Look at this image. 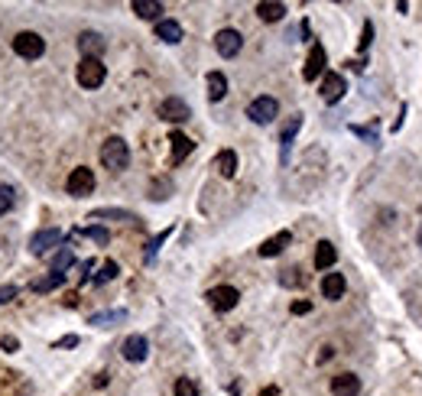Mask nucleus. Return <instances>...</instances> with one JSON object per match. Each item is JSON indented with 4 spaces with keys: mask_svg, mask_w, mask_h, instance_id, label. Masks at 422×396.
I'll return each instance as SVG.
<instances>
[{
    "mask_svg": "<svg viewBox=\"0 0 422 396\" xmlns=\"http://www.w3.org/2000/svg\"><path fill=\"white\" fill-rule=\"evenodd\" d=\"M101 162H104V169L123 172V169H127V162H130V150H127V143H123L121 137H107V140L101 143Z\"/></svg>",
    "mask_w": 422,
    "mask_h": 396,
    "instance_id": "1",
    "label": "nucleus"
},
{
    "mask_svg": "<svg viewBox=\"0 0 422 396\" xmlns=\"http://www.w3.org/2000/svg\"><path fill=\"white\" fill-rule=\"evenodd\" d=\"M75 78H78V85L91 91V88H101V85H104V78H107V68H104L101 59H82V62H78Z\"/></svg>",
    "mask_w": 422,
    "mask_h": 396,
    "instance_id": "2",
    "label": "nucleus"
},
{
    "mask_svg": "<svg viewBox=\"0 0 422 396\" xmlns=\"http://www.w3.org/2000/svg\"><path fill=\"white\" fill-rule=\"evenodd\" d=\"M13 52L20 59H39L46 52V39L39 36V33H33V29H23V33L13 36Z\"/></svg>",
    "mask_w": 422,
    "mask_h": 396,
    "instance_id": "3",
    "label": "nucleus"
},
{
    "mask_svg": "<svg viewBox=\"0 0 422 396\" xmlns=\"http://www.w3.org/2000/svg\"><path fill=\"white\" fill-rule=\"evenodd\" d=\"M66 192L72 198H84L94 192V172L88 169V166H78V169H72V176L66 179Z\"/></svg>",
    "mask_w": 422,
    "mask_h": 396,
    "instance_id": "4",
    "label": "nucleus"
},
{
    "mask_svg": "<svg viewBox=\"0 0 422 396\" xmlns=\"http://www.w3.org/2000/svg\"><path fill=\"white\" fill-rule=\"evenodd\" d=\"M276 114H280V104H276V98H270V95L253 98L250 107H247V117H250L253 123H270V121H276Z\"/></svg>",
    "mask_w": 422,
    "mask_h": 396,
    "instance_id": "5",
    "label": "nucleus"
},
{
    "mask_svg": "<svg viewBox=\"0 0 422 396\" xmlns=\"http://www.w3.org/2000/svg\"><path fill=\"white\" fill-rule=\"evenodd\" d=\"M59 244H62V231H59V227H46V231H36V234L29 237V254L43 257Z\"/></svg>",
    "mask_w": 422,
    "mask_h": 396,
    "instance_id": "6",
    "label": "nucleus"
},
{
    "mask_svg": "<svg viewBox=\"0 0 422 396\" xmlns=\"http://www.w3.org/2000/svg\"><path fill=\"white\" fill-rule=\"evenodd\" d=\"M241 46H244V36H241L237 29H221L215 36L218 56H225V59H234L237 52H241Z\"/></svg>",
    "mask_w": 422,
    "mask_h": 396,
    "instance_id": "7",
    "label": "nucleus"
},
{
    "mask_svg": "<svg viewBox=\"0 0 422 396\" xmlns=\"http://www.w3.org/2000/svg\"><path fill=\"white\" fill-rule=\"evenodd\" d=\"M237 299H241V293H237L234 286H215V289L208 293V302H211L215 312H231L237 305Z\"/></svg>",
    "mask_w": 422,
    "mask_h": 396,
    "instance_id": "8",
    "label": "nucleus"
},
{
    "mask_svg": "<svg viewBox=\"0 0 422 396\" xmlns=\"http://www.w3.org/2000/svg\"><path fill=\"white\" fill-rule=\"evenodd\" d=\"M160 117L169 123H186L188 117H192V111H188V104L182 101V98H166V101L160 104Z\"/></svg>",
    "mask_w": 422,
    "mask_h": 396,
    "instance_id": "9",
    "label": "nucleus"
},
{
    "mask_svg": "<svg viewBox=\"0 0 422 396\" xmlns=\"http://www.w3.org/2000/svg\"><path fill=\"white\" fill-rule=\"evenodd\" d=\"M345 91H347V85L338 72H329V75L322 78V101L325 104H338L341 98H345Z\"/></svg>",
    "mask_w": 422,
    "mask_h": 396,
    "instance_id": "10",
    "label": "nucleus"
},
{
    "mask_svg": "<svg viewBox=\"0 0 422 396\" xmlns=\"http://www.w3.org/2000/svg\"><path fill=\"white\" fill-rule=\"evenodd\" d=\"M322 72H325V49H322V43H312L306 68H302V78H306V82H315Z\"/></svg>",
    "mask_w": 422,
    "mask_h": 396,
    "instance_id": "11",
    "label": "nucleus"
},
{
    "mask_svg": "<svg viewBox=\"0 0 422 396\" xmlns=\"http://www.w3.org/2000/svg\"><path fill=\"white\" fill-rule=\"evenodd\" d=\"M121 354L130 360V364H140V360H146V354H150V341L143 338V335H130V338L123 341Z\"/></svg>",
    "mask_w": 422,
    "mask_h": 396,
    "instance_id": "12",
    "label": "nucleus"
},
{
    "mask_svg": "<svg viewBox=\"0 0 422 396\" xmlns=\"http://www.w3.org/2000/svg\"><path fill=\"white\" fill-rule=\"evenodd\" d=\"M78 49H82V56L84 59H101V52H104V36L101 33H82L78 36Z\"/></svg>",
    "mask_w": 422,
    "mask_h": 396,
    "instance_id": "13",
    "label": "nucleus"
},
{
    "mask_svg": "<svg viewBox=\"0 0 422 396\" xmlns=\"http://www.w3.org/2000/svg\"><path fill=\"white\" fill-rule=\"evenodd\" d=\"M299 127H302V117H299V114H292L289 121L282 123V130H280V150H282V160H289L292 140H296V133H299Z\"/></svg>",
    "mask_w": 422,
    "mask_h": 396,
    "instance_id": "14",
    "label": "nucleus"
},
{
    "mask_svg": "<svg viewBox=\"0 0 422 396\" xmlns=\"http://www.w3.org/2000/svg\"><path fill=\"white\" fill-rule=\"evenodd\" d=\"M357 390H361L357 374H338V377H331V393L335 396H357Z\"/></svg>",
    "mask_w": 422,
    "mask_h": 396,
    "instance_id": "15",
    "label": "nucleus"
},
{
    "mask_svg": "<svg viewBox=\"0 0 422 396\" xmlns=\"http://www.w3.org/2000/svg\"><path fill=\"white\" fill-rule=\"evenodd\" d=\"M345 289H347L345 276H341V273H325V280H322V296H325V299H331V302L341 299Z\"/></svg>",
    "mask_w": 422,
    "mask_h": 396,
    "instance_id": "16",
    "label": "nucleus"
},
{
    "mask_svg": "<svg viewBox=\"0 0 422 396\" xmlns=\"http://www.w3.org/2000/svg\"><path fill=\"white\" fill-rule=\"evenodd\" d=\"M169 143H172V162H176V166H179L182 160H186L188 153H192V146H195V143L188 140L186 133H179V130L169 133Z\"/></svg>",
    "mask_w": 422,
    "mask_h": 396,
    "instance_id": "17",
    "label": "nucleus"
},
{
    "mask_svg": "<svg viewBox=\"0 0 422 396\" xmlns=\"http://www.w3.org/2000/svg\"><path fill=\"white\" fill-rule=\"evenodd\" d=\"M156 39H160V43H169V46H176L179 39H182V26H179L176 20H160V23H156Z\"/></svg>",
    "mask_w": 422,
    "mask_h": 396,
    "instance_id": "18",
    "label": "nucleus"
},
{
    "mask_svg": "<svg viewBox=\"0 0 422 396\" xmlns=\"http://www.w3.org/2000/svg\"><path fill=\"white\" fill-rule=\"evenodd\" d=\"M289 241H292L289 231H280L276 237H270V241H263V244H260V257H276V254H282V250L289 247Z\"/></svg>",
    "mask_w": 422,
    "mask_h": 396,
    "instance_id": "19",
    "label": "nucleus"
},
{
    "mask_svg": "<svg viewBox=\"0 0 422 396\" xmlns=\"http://www.w3.org/2000/svg\"><path fill=\"white\" fill-rule=\"evenodd\" d=\"M338 260V250L331 241H319V247H315V266L319 270H331V264Z\"/></svg>",
    "mask_w": 422,
    "mask_h": 396,
    "instance_id": "20",
    "label": "nucleus"
},
{
    "mask_svg": "<svg viewBox=\"0 0 422 396\" xmlns=\"http://www.w3.org/2000/svg\"><path fill=\"white\" fill-rule=\"evenodd\" d=\"M133 13L140 20H160L163 3L160 0H133Z\"/></svg>",
    "mask_w": 422,
    "mask_h": 396,
    "instance_id": "21",
    "label": "nucleus"
},
{
    "mask_svg": "<svg viewBox=\"0 0 422 396\" xmlns=\"http://www.w3.org/2000/svg\"><path fill=\"white\" fill-rule=\"evenodd\" d=\"M257 17H260L263 23H276V20L286 17V7H282V3H270V0H263V3H257Z\"/></svg>",
    "mask_w": 422,
    "mask_h": 396,
    "instance_id": "22",
    "label": "nucleus"
},
{
    "mask_svg": "<svg viewBox=\"0 0 422 396\" xmlns=\"http://www.w3.org/2000/svg\"><path fill=\"white\" fill-rule=\"evenodd\" d=\"M215 166H218V172L225 176V179H231L237 172V153L234 150H221L218 153V160H215Z\"/></svg>",
    "mask_w": 422,
    "mask_h": 396,
    "instance_id": "23",
    "label": "nucleus"
},
{
    "mask_svg": "<svg viewBox=\"0 0 422 396\" xmlns=\"http://www.w3.org/2000/svg\"><path fill=\"white\" fill-rule=\"evenodd\" d=\"M227 95V78L221 72H208V98L211 101H221Z\"/></svg>",
    "mask_w": 422,
    "mask_h": 396,
    "instance_id": "24",
    "label": "nucleus"
},
{
    "mask_svg": "<svg viewBox=\"0 0 422 396\" xmlns=\"http://www.w3.org/2000/svg\"><path fill=\"white\" fill-rule=\"evenodd\" d=\"M62 283H66V273H56V270H52L49 276H43V280L33 283V293H52V289H59Z\"/></svg>",
    "mask_w": 422,
    "mask_h": 396,
    "instance_id": "25",
    "label": "nucleus"
},
{
    "mask_svg": "<svg viewBox=\"0 0 422 396\" xmlns=\"http://www.w3.org/2000/svg\"><path fill=\"white\" fill-rule=\"evenodd\" d=\"M127 319V312L123 309H114V312H98V315H91V325H98V328H111L114 321H123Z\"/></svg>",
    "mask_w": 422,
    "mask_h": 396,
    "instance_id": "26",
    "label": "nucleus"
},
{
    "mask_svg": "<svg viewBox=\"0 0 422 396\" xmlns=\"http://www.w3.org/2000/svg\"><path fill=\"white\" fill-rule=\"evenodd\" d=\"M101 218H111V221H137L130 211H121V208H98V211H91V221H101Z\"/></svg>",
    "mask_w": 422,
    "mask_h": 396,
    "instance_id": "27",
    "label": "nucleus"
},
{
    "mask_svg": "<svg viewBox=\"0 0 422 396\" xmlns=\"http://www.w3.org/2000/svg\"><path fill=\"white\" fill-rule=\"evenodd\" d=\"M72 264H75V254H72V247H62V250L52 257V270H56V273H66Z\"/></svg>",
    "mask_w": 422,
    "mask_h": 396,
    "instance_id": "28",
    "label": "nucleus"
},
{
    "mask_svg": "<svg viewBox=\"0 0 422 396\" xmlns=\"http://www.w3.org/2000/svg\"><path fill=\"white\" fill-rule=\"evenodd\" d=\"M117 273H121V266L114 264V260H107V264L101 266V273L94 276V283H98V286H101V283H111V280H114Z\"/></svg>",
    "mask_w": 422,
    "mask_h": 396,
    "instance_id": "29",
    "label": "nucleus"
},
{
    "mask_svg": "<svg viewBox=\"0 0 422 396\" xmlns=\"http://www.w3.org/2000/svg\"><path fill=\"white\" fill-rule=\"evenodd\" d=\"M82 234H84V237H91L94 244H107V241H111V234H107V227H98V224H91V227H84Z\"/></svg>",
    "mask_w": 422,
    "mask_h": 396,
    "instance_id": "30",
    "label": "nucleus"
},
{
    "mask_svg": "<svg viewBox=\"0 0 422 396\" xmlns=\"http://www.w3.org/2000/svg\"><path fill=\"white\" fill-rule=\"evenodd\" d=\"M13 201H17V192L10 189V185H0V215H7L10 208H13Z\"/></svg>",
    "mask_w": 422,
    "mask_h": 396,
    "instance_id": "31",
    "label": "nucleus"
},
{
    "mask_svg": "<svg viewBox=\"0 0 422 396\" xmlns=\"http://www.w3.org/2000/svg\"><path fill=\"white\" fill-rule=\"evenodd\" d=\"M176 396H198V387H195V380H188V377H179V380H176Z\"/></svg>",
    "mask_w": 422,
    "mask_h": 396,
    "instance_id": "32",
    "label": "nucleus"
},
{
    "mask_svg": "<svg viewBox=\"0 0 422 396\" xmlns=\"http://www.w3.org/2000/svg\"><path fill=\"white\" fill-rule=\"evenodd\" d=\"M370 43H374V23L367 20V23H364V33H361V43H357V49L364 52V49L370 46Z\"/></svg>",
    "mask_w": 422,
    "mask_h": 396,
    "instance_id": "33",
    "label": "nucleus"
},
{
    "mask_svg": "<svg viewBox=\"0 0 422 396\" xmlns=\"http://www.w3.org/2000/svg\"><path fill=\"white\" fill-rule=\"evenodd\" d=\"M166 237H169V227L163 231V234H156V237L150 241V247H146V260H153V257H156V250L163 247V241H166Z\"/></svg>",
    "mask_w": 422,
    "mask_h": 396,
    "instance_id": "34",
    "label": "nucleus"
},
{
    "mask_svg": "<svg viewBox=\"0 0 422 396\" xmlns=\"http://www.w3.org/2000/svg\"><path fill=\"white\" fill-rule=\"evenodd\" d=\"M309 312H312V302H309V299L292 302V315H309Z\"/></svg>",
    "mask_w": 422,
    "mask_h": 396,
    "instance_id": "35",
    "label": "nucleus"
},
{
    "mask_svg": "<svg viewBox=\"0 0 422 396\" xmlns=\"http://www.w3.org/2000/svg\"><path fill=\"white\" fill-rule=\"evenodd\" d=\"M351 133H357V137H364L367 143H377V133H374V130H367V127H357V123H354V127H351Z\"/></svg>",
    "mask_w": 422,
    "mask_h": 396,
    "instance_id": "36",
    "label": "nucleus"
},
{
    "mask_svg": "<svg viewBox=\"0 0 422 396\" xmlns=\"http://www.w3.org/2000/svg\"><path fill=\"white\" fill-rule=\"evenodd\" d=\"M280 283H282V286H296V283H299V270H286Z\"/></svg>",
    "mask_w": 422,
    "mask_h": 396,
    "instance_id": "37",
    "label": "nucleus"
},
{
    "mask_svg": "<svg viewBox=\"0 0 422 396\" xmlns=\"http://www.w3.org/2000/svg\"><path fill=\"white\" fill-rule=\"evenodd\" d=\"M13 296H17V286H0V305H3V302H10Z\"/></svg>",
    "mask_w": 422,
    "mask_h": 396,
    "instance_id": "38",
    "label": "nucleus"
},
{
    "mask_svg": "<svg viewBox=\"0 0 422 396\" xmlns=\"http://www.w3.org/2000/svg\"><path fill=\"white\" fill-rule=\"evenodd\" d=\"M75 344H78V338H75V335H66V338H62V341H56V348H75Z\"/></svg>",
    "mask_w": 422,
    "mask_h": 396,
    "instance_id": "39",
    "label": "nucleus"
},
{
    "mask_svg": "<svg viewBox=\"0 0 422 396\" xmlns=\"http://www.w3.org/2000/svg\"><path fill=\"white\" fill-rule=\"evenodd\" d=\"M0 344H3V351H10V354H13V351L20 348V341H17V338H3Z\"/></svg>",
    "mask_w": 422,
    "mask_h": 396,
    "instance_id": "40",
    "label": "nucleus"
},
{
    "mask_svg": "<svg viewBox=\"0 0 422 396\" xmlns=\"http://www.w3.org/2000/svg\"><path fill=\"white\" fill-rule=\"evenodd\" d=\"M260 396H280V390H276V387H266V390H260Z\"/></svg>",
    "mask_w": 422,
    "mask_h": 396,
    "instance_id": "41",
    "label": "nucleus"
},
{
    "mask_svg": "<svg viewBox=\"0 0 422 396\" xmlns=\"http://www.w3.org/2000/svg\"><path fill=\"white\" fill-rule=\"evenodd\" d=\"M419 247H422V227H419Z\"/></svg>",
    "mask_w": 422,
    "mask_h": 396,
    "instance_id": "42",
    "label": "nucleus"
}]
</instances>
